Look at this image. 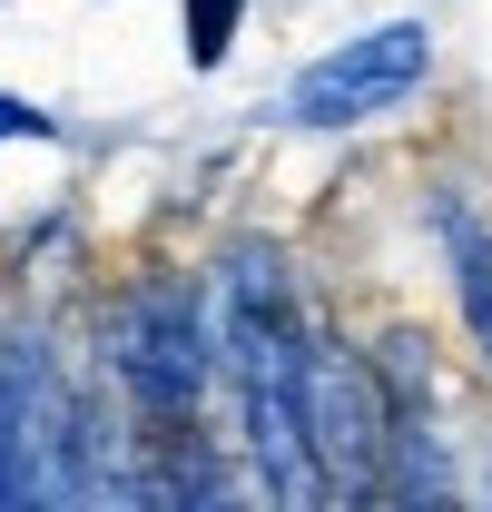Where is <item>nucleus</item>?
<instances>
[{"label":"nucleus","mask_w":492,"mask_h":512,"mask_svg":"<svg viewBox=\"0 0 492 512\" xmlns=\"http://www.w3.org/2000/svg\"><path fill=\"white\" fill-rule=\"evenodd\" d=\"M109 355H119V384L138 404V424L197 414V394H207V325H197V296L178 276H138L109 306Z\"/></svg>","instance_id":"obj_2"},{"label":"nucleus","mask_w":492,"mask_h":512,"mask_svg":"<svg viewBox=\"0 0 492 512\" xmlns=\"http://www.w3.org/2000/svg\"><path fill=\"white\" fill-rule=\"evenodd\" d=\"M443 247H453V286H463V316H473V335H483L492 355V237L473 207H443Z\"/></svg>","instance_id":"obj_4"},{"label":"nucleus","mask_w":492,"mask_h":512,"mask_svg":"<svg viewBox=\"0 0 492 512\" xmlns=\"http://www.w3.org/2000/svg\"><path fill=\"white\" fill-rule=\"evenodd\" d=\"M424 79H433V30L424 20H374L345 50H325V60L296 69L286 119L296 128H365V119H384V109H404Z\"/></svg>","instance_id":"obj_3"},{"label":"nucleus","mask_w":492,"mask_h":512,"mask_svg":"<svg viewBox=\"0 0 492 512\" xmlns=\"http://www.w3.org/2000/svg\"><path fill=\"white\" fill-rule=\"evenodd\" d=\"M237 20L246 0H178V30H187V69H217L237 50Z\"/></svg>","instance_id":"obj_5"},{"label":"nucleus","mask_w":492,"mask_h":512,"mask_svg":"<svg viewBox=\"0 0 492 512\" xmlns=\"http://www.w3.org/2000/svg\"><path fill=\"white\" fill-rule=\"evenodd\" d=\"M0 138H60V119H50L40 99H10V89H0Z\"/></svg>","instance_id":"obj_6"},{"label":"nucleus","mask_w":492,"mask_h":512,"mask_svg":"<svg viewBox=\"0 0 492 512\" xmlns=\"http://www.w3.org/2000/svg\"><path fill=\"white\" fill-rule=\"evenodd\" d=\"M296 424L315 444V473L335 493H374L384 483V453L404 444V414H394V384L374 355L355 345H306L296 355Z\"/></svg>","instance_id":"obj_1"}]
</instances>
